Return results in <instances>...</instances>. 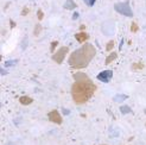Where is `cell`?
I'll return each mask as SVG.
<instances>
[{
    "label": "cell",
    "instance_id": "ac0fdd59",
    "mask_svg": "<svg viewBox=\"0 0 146 145\" xmlns=\"http://www.w3.org/2000/svg\"><path fill=\"white\" fill-rule=\"evenodd\" d=\"M83 1H84V4H86L87 6H93L94 4H95L96 0H83Z\"/></svg>",
    "mask_w": 146,
    "mask_h": 145
},
{
    "label": "cell",
    "instance_id": "3957f363",
    "mask_svg": "<svg viewBox=\"0 0 146 145\" xmlns=\"http://www.w3.org/2000/svg\"><path fill=\"white\" fill-rule=\"evenodd\" d=\"M114 10L122 14V16H126V17H133V12L132 10H131V7H129V4L128 1L126 3H118V4H115L114 5Z\"/></svg>",
    "mask_w": 146,
    "mask_h": 145
},
{
    "label": "cell",
    "instance_id": "ba28073f",
    "mask_svg": "<svg viewBox=\"0 0 146 145\" xmlns=\"http://www.w3.org/2000/svg\"><path fill=\"white\" fill-rule=\"evenodd\" d=\"M19 102H20L21 105L26 106V105L32 104V102H33V99H32V98H30V96L24 95V96H20V98H19Z\"/></svg>",
    "mask_w": 146,
    "mask_h": 145
},
{
    "label": "cell",
    "instance_id": "2e32d148",
    "mask_svg": "<svg viewBox=\"0 0 146 145\" xmlns=\"http://www.w3.org/2000/svg\"><path fill=\"white\" fill-rule=\"evenodd\" d=\"M113 48H114V41H109L107 43V45H106V50H107V51H111Z\"/></svg>",
    "mask_w": 146,
    "mask_h": 145
},
{
    "label": "cell",
    "instance_id": "ffe728a7",
    "mask_svg": "<svg viewBox=\"0 0 146 145\" xmlns=\"http://www.w3.org/2000/svg\"><path fill=\"white\" fill-rule=\"evenodd\" d=\"M29 13H30V9L25 6L23 9V11H21V16H26V14H29Z\"/></svg>",
    "mask_w": 146,
    "mask_h": 145
},
{
    "label": "cell",
    "instance_id": "9c48e42d",
    "mask_svg": "<svg viewBox=\"0 0 146 145\" xmlns=\"http://www.w3.org/2000/svg\"><path fill=\"white\" fill-rule=\"evenodd\" d=\"M76 6L77 5L74 3V0H67L63 7H64L65 10H74V9H76Z\"/></svg>",
    "mask_w": 146,
    "mask_h": 145
},
{
    "label": "cell",
    "instance_id": "d6986e66",
    "mask_svg": "<svg viewBox=\"0 0 146 145\" xmlns=\"http://www.w3.org/2000/svg\"><path fill=\"white\" fill-rule=\"evenodd\" d=\"M37 18H38L39 20H42L43 18H44V13H43L42 10H38V11H37Z\"/></svg>",
    "mask_w": 146,
    "mask_h": 145
},
{
    "label": "cell",
    "instance_id": "9a60e30c",
    "mask_svg": "<svg viewBox=\"0 0 146 145\" xmlns=\"http://www.w3.org/2000/svg\"><path fill=\"white\" fill-rule=\"evenodd\" d=\"M18 63V60H13V61H6L5 62V67H12V66H14V64H17Z\"/></svg>",
    "mask_w": 146,
    "mask_h": 145
},
{
    "label": "cell",
    "instance_id": "7c38bea8",
    "mask_svg": "<svg viewBox=\"0 0 146 145\" xmlns=\"http://www.w3.org/2000/svg\"><path fill=\"white\" fill-rule=\"evenodd\" d=\"M40 32H42V25H40V24H37V25L35 26V31H33V35L36 36V37H38Z\"/></svg>",
    "mask_w": 146,
    "mask_h": 145
},
{
    "label": "cell",
    "instance_id": "e0dca14e",
    "mask_svg": "<svg viewBox=\"0 0 146 145\" xmlns=\"http://www.w3.org/2000/svg\"><path fill=\"white\" fill-rule=\"evenodd\" d=\"M57 45H58V41H54V42H51V48H50L51 53H55V50H56Z\"/></svg>",
    "mask_w": 146,
    "mask_h": 145
},
{
    "label": "cell",
    "instance_id": "4fadbf2b",
    "mask_svg": "<svg viewBox=\"0 0 146 145\" xmlns=\"http://www.w3.org/2000/svg\"><path fill=\"white\" fill-rule=\"evenodd\" d=\"M120 111H121L122 114H128V113L132 112V110H131L128 106H121V107H120Z\"/></svg>",
    "mask_w": 146,
    "mask_h": 145
},
{
    "label": "cell",
    "instance_id": "8fae6325",
    "mask_svg": "<svg viewBox=\"0 0 146 145\" xmlns=\"http://www.w3.org/2000/svg\"><path fill=\"white\" fill-rule=\"evenodd\" d=\"M144 63L141 62H138V63H133L132 64V70H140V69H144Z\"/></svg>",
    "mask_w": 146,
    "mask_h": 145
},
{
    "label": "cell",
    "instance_id": "7402d4cb",
    "mask_svg": "<svg viewBox=\"0 0 146 145\" xmlns=\"http://www.w3.org/2000/svg\"><path fill=\"white\" fill-rule=\"evenodd\" d=\"M77 18H78V13H77V12H75L74 14H72V19H74V20H76Z\"/></svg>",
    "mask_w": 146,
    "mask_h": 145
},
{
    "label": "cell",
    "instance_id": "7a4b0ae2",
    "mask_svg": "<svg viewBox=\"0 0 146 145\" xmlns=\"http://www.w3.org/2000/svg\"><path fill=\"white\" fill-rule=\"evenodd\" d=\"M96 55V49L90 43L82 45L80 49L72 51L69 56L68 63L72 69H83L87 68L88 64L92 62V60Z\"/></svg>",
    "mask_w": 146,
    "mask_h": 145
},
{
    "label": "cell",
    "instance_id": "8992f818",
    "mask_svg": "<svg viewBox=\"0 0 146 145\" xmlns=\"http://www.w3.org/2000/svg\"><path fill=\"white\" fill-rule=\"evenodd\" d=\"M113 77V71L112 70H104L98 75V80L104 83H108Z\"/></svg>",
    "mask_w": 146,
    "mask_h": 145
},
{
    "label": "cell",
    "instance_id": "cb8c5ba5",
    "mask_svg": "<svg viewBox=\"0 0 146 145\" xmlns=\"http://www.w3.org/2000/svg\"><path fill=\"white\" fill-rule=\"evenodd\" d=\"M5 74H6V71L3 69V70H1V75H5Z\"/></svg>",
    "mask_w": 146,
    "mask_h": 145
},
{
    "label": "cell",
    "instance_id": "44dd1931",
    "mask_svg": "<svg viewBox=\"0 0 146 145\" xmlns=\"http://www.w3.org/2000/svg\"><path fill=\"white\" fill-rule=\"evenodd\" d=\"M127 99V95H118V96H115L114 100L115 101H120V100H126Z\"/></svg>",
    "mask_w": 146,
    "mask_h": 145
},
{
    "label": "cell",
    "instance_id": "5bb4252c",
    "mask_svg": "<svg viewBox=\"0 0 146 145\" xmlns=\"http://www.w3.org/2000/svg\"><path fill=\"white\" fill-rule=\"evenodd\" d=\"M138 30H139V26H138V24L137 23H133L131 24V32H133V33H135V32H138Z\"/></svg>",
    "mask_w": 146,
    "mask_h": 145
},
{
    "label": "cell",
    "instance_id": "52a82bcc",
    "mask_svg": "<svg viewBox=\"0 0 146 145\" xmlns=\"http://www.w3.org/2000/svg\"><path fill=\"white\" fill-rule=\"evenodd\" d=\"M75 38H76V41H77L78 43H84V42L88 41L89 35L87 33V32H84V31H82V32L76 33V35H75Z\"/></svg>",
    "mask_w": 146,
    "mask_h": 145
},
{
    "label": "cell",
    "instance_id": "484cf974",
    "mask_svg": "<svg viewBox=\"0 0 146 145\" xmlns=\"http://www.w3.org/2000/svg\"><path fill=\"white\" fill-rule=\"evenodd\" d=\"M102 145H107V144H102Z\"/></svg>",
    "mask_w": 146,
    "mask_h": 145
},
{
    "label": "cell",
    "instance_id": "d4e9b609",
    "mask_svg": "<svg viewBox=\"0 0 146 145\" xmlns=\"http://www.w3.org/2000/svg\"><path fill=\"white\" fill-rule=\"evenodd\" d=\"M84 29H86V26H84V25H81V30H82V31L84 30Z\"/></svg>",
    "mask_w": 146,
    "mask_h": 145
},
{
    "label": "cell",
    "instance_id": "277c9868",
    "mask_svg": "<svg viewBox=\"0 0 146 145\" xmlns=\"http://www.w3.org/2000/svg\"><path fill=\"white\" fill-rule=\"evenodd\" d=\"M68 53H69V48L68 47H62V48L58 49L56 53H54L52 60L56 63H58V64H62L63 61H64V59H65V56L68 55Z\"/></svg>",
    "mask_w": 146,
    "mask_h": 145
},
{
    "label": "cell",
    "instance_id": "6da1fadb",
    "mask_svg": "<svg viewBox=\"0 0 146 145\" xmlns=\"http://www.w3.org/2000/svg\"><path fill=\"white\" fill-rule=\"evenodd\" d=\"M74 83L71 86V96L76 105H83L94 95L98 87L84 72H75Z\"/></svg>",
    "mask_w": 146,
    "mask_h": 145
},
{
    "label": "cell",
    "instance_id": "603a6c76",
    "mask_svg": "<svg viewBox=\"0 0 146 145\" xmlns=\"http://www.w3.org/2000/svg\"><path fill=\"white\" fill-rule=\"evenodd\" d=\"M10 25H11V27H14V26H16V23H14L13 20H11L10 21Z\"/></svg>",
    "mask_w": 146,
    "mask_h": 145
},
{
    "label": "cell",
    "instance_id": "5b68a950",
    "mask_svg": "<svg viewBox=\"0 0 146 145\" xmlns=\"http://www.w3.org/2000/svg\"><path fill=\"white\" fill-rule=\"evenodd\" d=\"M48 118H49V120H50L51 122H54V124H58V125H61L62 122H63V119H62L60 112H58L57 110H52L51 112H49Z\"/></svg>",
    "mask_w": 146,
    "mask_h": 145
},
{
    "label": "cell",
    "instance_id": "30bf717a",
    "mask_svg": "<svg viewBox=\"0 0 146 145\" xmlns=\"http://www.w3.org/2000/svg\"><path fill=\"white\" fill-rule=\"evenodd\" d=\"M116 57H118V54H116V53H111V54L107 56V59L105 61V64H111L113 61L116 60Z\"/></svg>",
    "mask_w": 146,
    "mask_h": 145
}]
</instances>
